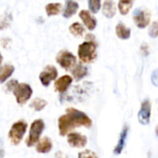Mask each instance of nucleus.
Instances as JSON below:
<instances>
[{
  "instance_id": "1",
  "label": "nucleus",
  "mask_w": 158,
  "mask_h": 158,
  "mask_svg": "<svg viewBox=\"0 0 158 158\" xmlns=\"http://www.w3.org/2000/svg\"><path fill=\"white\" fill-rule=\"evenodd\" d=\"M92 119L82 111L69 107L66 110V114L58 118V131L61 136H66L78 127L91 128Z\"/></svg>"
},
{
  "instance_id": "2",
  "label": "nucleus",
  "mask_w": 158,
  "mask_h": 158,
  "mask_svg": "<svg viewBox=\"0 0 158 158\" xmlns=\"http://www.w3.org/2000/svg\"><path fill=\"white\" fill-rule=\"evenodd\" d=\"M96 46L94 36L93 34H87L86 41L81 44L78 48V56L81 61L83 63L94 62L97 56Z\"/></svg>"
},
{
  "instance_id": "3",
  "label": "nucleus",
  "mask_w": 158,
  "mask_h": 158,
  "mask_svg": "<svg viewBox=\"0 0 158 158\" xmlns=\"http://www.w3.org/2000/svg\"><path fill=\"white\" fill-rule=\"evenodd\" d=\"M27 128L28 124L24 120H19L11 126L8 132V139L13 145H18L21 142Z\"/></svg>"
},
{
  "instance_id": "4",
  "label": "nucleus",
  "mask_w": 158,
  "mask_h": 158,
  "mask_svg": "<svg viewBox=\"0 0 158 158\" xmlns=\"http://www.w3.org/2000/svg\"><path fill=\"white\" fill-rule=\"evenodd\" d=\"M44 130V122L43 119H35L30 128V132L28 138L25 141V143L28 147L35 145L40 141V136Z\"/></svg>"
},
{
  "instance_id": "5",
  "label": "nucleus",
  "mask_w": 158,
  "mask_h": 158,
  "mask_svg": "<svg viewBox=\"0 0 158 158\" xmlns=\"http://www.w3.org/2000/svg\"><path fill=\"white\" fill-rule=\"evenodd\" d=\"M13 94L16 97V101L19 105H25L32 95V89L27 83H19L13 90Z\"/></svg>"
},
{
  "instance_id": "6",
  "label": "nucleus",
  "mask_w": 158,
  "mask_h": 158,
  "mask_svg": "<svg viewBox=\"0 0 158 158\" xmlns=\"http://www.w3.org/2000/svg\"><path fill=\"white\" fill-rule=\"evenodd\" d=\"M56 60L57 64H59L66 70H72V69L76 66V62H77L76 56L68 50L60 51L57 54Z\"/></svg>"
},
{
  "instance_id": "7",
  "label": "nucleus",
  "mask_w": 158,
  "mask_h": 158,
  "mask_svg": "<svg viewBox=\"0 0 158 158\" xmlns=\"http://www.w3.org/2000/svg\"><path fill=\"white\" fill-rule=\"evenodd\" d=\"M133 20L136 26L140 29L146 28L151 21L150 13L143 8H136L133 12Z\"/></svg>"
},
{
  "instance_id": "8",
  "label": "nucleus",
  "mask_w": 158,
  "mask_h": 158,
  "mask_svg": "<svg viewBox=\"0 0 158 158\" xmlns=\"http://www.w3.org/2000/svg\"><path fill=\"white\" fill-rule=\"evenodd\" d=\"M56 78H57V69H56L55 66H51V65L46 66L45 69L39 75L41 83L45 87L49 86L51 81H55Z\"/></svg>"
},
{
  "instance_id": "9",
  "label": "nucleus",
  "mask_w": 158,
  "mask_h": 158,
  "mask_svg": "<svg viewBox=\"0 0 158 158\" xmlns=\"http://www.w3.org/2000/svg\"><path fill=\"white\" fill-rule=\"evenodd\" d=\"M151 118V102L145 99L141 106V109L138 113V119L141 124L148 125Z\"/></svg>"
},
{
  "instance_id": "10",
  "label": "nucleus",
  "mask_w": 158,
  "mask_h": 158,
  "mask_svg": "<svg viewBox=\"0 0 158 158\" xmlns=\"http://www.w3.org/2000/svg\"><path fill=\"white\" fill-rule=\"evenodd\" d=\"M67 137L69 146L74 148H83L86 146L88 142L86 136L78 132H70L68 134Z\"/></svg>"
},
{
  "instance_id": "11",
  "label": "nucleus",
  "mask_w": 158,
  "mask_h": 158,
  "mask_svg": "<svg viewBox=\"0 0 158 158\" xmlns=\"http://www.w3.org/2000/svg\"><path fill=\"white\" fill-rule=\"evenodd\" d=\"M72 83V78L69 75H64L57 79L55 82V89L59 94H64L70 84Z\"/></svg>"
},
{
  "instance_id": "12",
  "label": "nucleus",
  "mask_w": 158,
  "mask_h": 158,
  "mask_svg": "<svg viewBox=\"0 0 158 158\" xmlns=\"http://www.w3.org/2000/svg\"><path fill=\"white\" fill-rule=\"evenodd\" d=\"M79 17L81 19V20L83 21L84 25L86 26V28L88 30L93 31L95 29L96 24H97V20L88 10H81L79 13Z\"/></svg>"
},
{
  "instance_id": "13",
  "label": "nucleus",
  "mask_w": 158,
  "mask_h": 158,
  "mask_svg": "<svg viewBox=\"0 0 158 158\" xmlns=\"http://www.w3.org/2000/svg\"><path fill=\"white\" fill-rule=\"evenodd\" d=\"M36 151L39 154H47L53 148V143L48 137H43L36 144Z\"/></svg>"
},
{
  "instance_id": "14",
  "label": "nucleus",
  "mask_w": 158,
  "mask_h": 158,
  "mask_svg": "<svg viewBox=\"0 0 158 158\" xmlns=\"http://www.w3.org/2000/svg\"><path fill=\"white\" fill-rule=\"evenodd\" d=\"M128 131H129V128L127 125H125L120 132V135H119V138H118V143L114 149V154L115 155H120L121 152L123 151L124 149V146H125V143H126V140H127V136H128Z\"/></svg>"
},
{
  "instance_id": "15",
  "label": "nucleus",
  "mask_w": 158,
  "mask_h": 158,
  "mask_svg": "<svg viewBox=\"0 0 158 158\" xmlns=\"http://www.w3.org/2000/svg\"><path fill=\"white\" fill-rule=\"evenodd\" d=\"M66 5L63 10V17L64 18H70L72 17L79 9V4L74 0H65Z\"/></svg>"
},
{
  "instance_id": "16",
  "label": "nucleus",
  "mask_w": 158,
  "mask_h": 158,
  "mask_svg": "<svg viewBox=\"0 0 158 158\" xmlns=\"http://www.w3.org/2000/svg\"><path fill=\"white\" fill-rule=\"evenodd\" d=\"M71 73H72L74 80L78 81H81V79H83L85 76H87L88 69H87V67L83 66L81 63L76 64V66L72 69Z\"/></svg>"
},
{
  "instance_id": "17",
  "label": "nucleus",
  "mask_w": 158,
  "mask_h": 158,
  "mask_svg": "<svg viewBox=\"0 0 158 158\" xmlns=\"http://www.w3.org/2000/svg\"><path fill=\"white\" fill-rule=\"evenodd\" d=\"M116 34L119 39L122 40H127L131 37V29L126 27L122 22H119L117 26H116Z\"/></svg>"
},
{
  "instance_id": "18",
  "label": "nucleus",
  "mask_w": 158,
  "mask_h": 158,
  "mask_svg": "<svg viewBox=\"0 0 158 158\" xmlns=\"http://www.w3.org/2000/svg\"><path fill=\"white\" fill-rule=\"evenodd\" d=\"M15 70V68L10 65V64H5L1 67L0 69V82L4 83L8 78L11 77V75L13 74Z\"/></svg>"
},
{
  "instance_id": "19",
  "label": "nucleus",
  "mask_w": 158,
  "mask_h": 158,
  "mask_svg": "<svg viewBox=\"0 0 158 158\" xmlns=\"http://www.w3.org/2000/svg\"><path fill=\"white\" fill-rule=\"evenodd\" d=\"M103 14L108 19H111L116 15V7L113 0H105L103 6Z\"/></svg>"
},
{
  "instance_id": "20",
  "label": "nucleus",
  "mask_w": 158,
  "mask_h": 158,
  "mask_svg": "<svg viewBox=\"0 0 158 158\" xmlns=\"http://www.w3.org/2000/svg\"><path fill=\"white\" fill-rule=\"evenodd\" d=\"M62 9V5L60 3H50L45 6V12L47 16H56Z\"/></svg>"
},
{
  "instance_id": "21",
  "label": "nucleus",
  "mask_w": 158,
  "mask_h": 158,
  "mask_svg": "<svg viewBox=\"0 0 158 158\" xmlns=\"http://www.w3.org/2000/svg\"><path fill=\"white\" fill-rule=\"evenodd\" d=\"M134 0H119L118 1V9L121 15H127L131 8L132 7Z\"/></svg>"
},
{
  "instance_id": "22",
  "label": "nucleus",
  "mask_w": 158,
  "mask_h": 158,
  "mask_svg": "<svg viewBox=\"0 0 158 158\" xmlns=\"http://www.w3.org/2000/svg\"><path fill=\"white\" fill-rule=\"evenodd\" d=\"M69 31L72 35H74L76 37H81L83 35L85 30L81 24H80L79 22H74L73 24H71L69 26Z\"/></svg>"
},
{
  "instance_id": "23",
  "label": "nucleus",
  "mask_w": 158,
  "mask_h": 158,
  "mask_svg": "<svg viewBox=\"0 0 158 158\" xmlns=\"http://www.w3.org/2000/svg\"><path fill=\"white\" fill-rule=\"evenodd\" d=\"M47 105V102L42 98H35L32 100V102L31 103V107L33 108L35 111H41L43 110Z\"/></svg>"
},
{
  "instance_id": "24",
  "label": "nucleus",
  "mask_w": 158,
  "mask_h": 158,
  "mask_svg": "<svg viewBox=\"0 0 158 158\" xmlns=\"http://www.w3.org/2000/svg\"><path fill=\"white\" fill-rule=\"evenodd\" d=\"M88 6L92 13L96 14L101 8V0H89Z\"/></svg>"
},
{
  "instance_id": "25",
  "label": "nucleus",
  "mask_w": 158,
  "mask_h": 158,
  "mask_svg": "<svg viewBox=\"0 0 158 158\" xmlns=\"http://www.w3.org/2000/svg\"><path fill=\"white\" fill-rule=\"evenodd\" d=\"M149 35L152 38H156L158 36V20L154 21L149 28Z\"/></svg>"
},
{
  "instance_id": "26",
  "label": "nucleus",
  "mask_w": 158,
  "mask_h": 158,
  "mask_svg": "<svg viewBox=\"0 0 158 158\" xmlns=\"http://www.w3.org/2000/svg\"><path fill=\"white\" fill-rule=\"evenodd\" d=\"M78 158H98L96 154L91 150H85L81 153H79Z\"/></svg>"
},
{
  "instance_id": "27",
  "label": "nucleus",
  "mask_w": 158,
  "mask_h": 158,
  "mask_svg": "<svg viewBox=\"0 0 158 158\" xmlns=\"http://www.w3.org/2000/svg\"><path fill=\"white\" fill-rule=\"evenodd\" d=\"M18 84H19V82H18L17 80H11V81H9L6 83L5 89H6L7 92H13V90L16 88V86H17Z\"/></svg>"
},
{
  "instance_id": "28",
  "label": "nucleus",
  "mask_w": 158,
  "mask_h": 158,
  "mask_svg": "<svg viewBox=\"0 0 158 158\" xmlns=\"http://www.w3.org/2000/svg\"><path fill=\"white\" fill-rule=\"evenodd\" d=\"M151 81H152V83L158 87V69L154 70L153 73H152V77H151Z\"/></svg>"
},
{
  "instance_id": "29",
  "label": "nucleus",
  "mask_w": 158,
  "mask_h": 158,
  "mask_svg": "<svg viewBox=\"0 0 158 158\" xmlns=\"http://www.w3.org/2000/svg\"><path fill=\"white\" fill-rule=\"evenodd\" d=\"M56 158H68V156L64 153H62L61 151H58L56 154Z\"/></svg>"
},
{
  "instance_id": "30",
  "label": "nucleus",
  "mask_w": 158,
  "mask_h": 158,
  "mask_svg": "<svg viewBox=\"0 0 158 158\" xmlns=\"http://www.w3.org/2000/svg\"><path fill=\"white\" fill-rule=\"evenodd\" d=\"M156 135L158 136V126L156 127Z\"/></svg>"
}]
</instances>
